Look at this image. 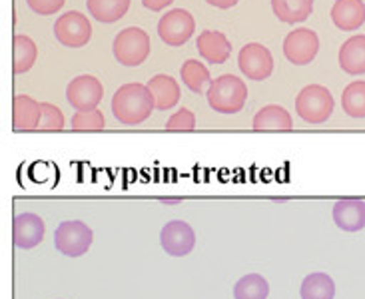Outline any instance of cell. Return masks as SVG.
<instances>
[{
    "label": "cell",
    "instance_id": "cell-32",
    "mask_svg": "<svg viewBox=\"0 0 365 299\" xmlns=\"http://www.w3.org/2000/svg\"><path fill=\"white\" fill-rule=\"evenodd\" d=\"M210 6H214V9L220 10H227L232 9V6H236L240 0H206Z\"/></svg>",
    "mask_w": 365,
    "mask_h": 299
},
{
    "label": "cell",
    "instance_id": "cell-27",
    "mask_svg": "<svg viewBox=\"0 0 365 299\" xmlns=\"http://www.w3.org/2000/svg\"><path fill=\"white\" fill-rule=\"evenodd\" d=\"M70 126L76 132H96L106 126V120L98 108L86 110V112H76L70 120Z\"/></svg>",
    "mask_w": 365,
    "mask_h": 299
},
{
    "label": "cell",
    "instance_id": "cell-20",
    "mask_svg": "<svg viewBox=\"0 0 365 299\" xmlns=\"http://www.w3.org/2000/svg\"><path fill=\"white\" fill-rule=\"evenodd\" d=\"M38 56V48L34 40L29 38L26 34H16L12 40V70L14 74H24L29 72Z\"/></svg>",
    "mask_w": 365,
    "mask_h": 299
},
{
    "label": "cell",
    "instance_id": "cell-5",
    "mask_svg": "<svg viewBox=\"0 0 365 299\" xmlns=\"http://www.w3.org/2000/svg\"><path fill=\"white\" fill-rule=\"evenodd\" d=\"M92 229L80 219H70L62 221L56 231H54V246L60 253L68 258H80L84 256L92 246Z\"/></svg>",
    "mask_w": 365,
    "mask_h": 299
},
{
    "label": "cell",
    "instance_id": "cell-19",
    "mask_svg": "<svg viewBox=\"0 0 365 299\" xmlns=\"http://www.w3.org/2000/svg\"><path fill=\"white\" fill-rule=\"evenodd\" d=\"M272 10L277 20L296 24L309 19V14L314 12V0H272Z\"/></svg>",
    "mask_w": 365,
    "mask_h": 299
},
{
    "label": "cell",
    "instance_id": "cell-3",
    "mask_svg": "<svg viewBox=\"0 0 365 299\" xmlns=\"http://www.w3.org/2000/svg\"><path fill=\"white\" fill-rule=\"evenodd\" d=\"M150 50L152 46H150L148 32L138 26H130V28L118 32L114 38V44H112L114 58L118 60L122 66H130V68L146 62Z\"/></svg>",
    "mask_w": 365,
    "mask_h": 299
},
{
    "label": "cell",
    "instance_id": "cell-16",
    "mask_svg": "<svg viewBox=\"0 0 365 299\" xmlns=\"http://www.w3.org/2000/svg\"><path fill=\"white\" fill-rule=\"evenodd\" d=\"M339 66L351 76L365 74V34L347 38L339 50Z\"/></svg>",
    "mask_w": 365,
    "mask_h": 299
},
{
    "label": "cell",
    "instance_id": "cell-2",
    "mask_svg": "<svg viewBox=\"0 0 365 299\" xmlns=\"http://www.w3.org/2000/svg\"><path fill=\"white\" fill-rule=\"evenodd\" d=\"M206 96L212 110H216L220 114H237L246 106L247 86L244 84V80L234 74H224L220 78L212 80Z\"/></svg>",
    "mask_w": 365,
    "mask_h": 299
},
{
    "label": "cell",
    "instance_id": "cell-12",
    "mask_svg": "<svg viewBox=\"0 0 365 299\" xmlns=\"http://www.w3.org/2000/svg\"><path fill=\"white\" fill-rule=\"evenodd\" d=\"M44 231H46L44 219L30 211L19 214L12 221V241L20 249L36 248L44 239Z\"/></svg>",
    "mask_w": 365,
    "mask_h": 299
},
{
    "label": "cell",
    "instance_id": "cell-14",
    "mask_svg": "<svg viewBox=\"0 0 365 299\" xmlns=\"http://www.w3.org/2000/svg\"><path fill=\"white\" fill-rule=\"evenodd\" d=\"M197 54L210 64H224L232 54V44L224 32L217 30H204L197 36Z\"/></svg>",
    "mask_w": 365,
    "mask_h": 299
},
{
    "label": "cell",
    "instance_id": "cell-24",
    "mask_svg": "<svg viewBox=\"0 0 365 299\" xmlns=\"http://www.w3.org/2000/svg\"><path fill=\"white\" fill-rule=\"evenodd\" d=\"M180 76H182V82L184 86L192 90L194 94H202L204 88H210L212 84V76H210V70L200 64L197 60H186L182 64V70H180Z\"/></svg>",
    "mask_w": 365,
    "mask_h": 299
},
{
    "label": "cell",
    "instance_id": "cell-22",
    "mask_svg": "<svg viewBox=\"0 0 365 299\" xmlns=\"http://www.w3.org/2000/svg\"><path fill=\"white\" fill-rule=\"evenodd\" d=\"M302 299H334L336 295V283L324 271L309 273L302 281Z\"/></svg>",
    "mask_w": 365,
    "mask_h": 299
},
{
    "label": "cell",
    "instance_id": "cell-1",
    "mask_svg": "<svg viewBox=\"0 0 365 299\" xmlns=\"http://www.w3.org/2000/svg\"><path fill=\"white\" fill-rule=\"evenodd\" d=\"M154 108L156 106L148 86L138 82L120 86L112 98V114L124 126H138L146 122Z\"/></svg>",
    "mask_w": 365,
    "mask_h": 299
},
{
    "label": "cell",
    "instance_id": "cell-29",
    "mask_svg": "<svg viewBox=\"0 0 365 299\" xmlns=\"http://www.w3.org/2000/svg\"><path fill=\"white\" fill-rule=\"evenodd\" d=\"M196 128V116H194V112L187 108L178 110L172 118L166 122V130H180V132H187V130H194Z\"/></svg>",
    "mask_w": 365,
    "mask_h": 299
},
{
    "label": "cell",
    "instance_id": "cell-15",
    "mask_svg": "<svg viewBox=\"0 0 365 299\" xmlns=\"http://www.w3.org/2000/svg\"><path fill=\"white\" fill-rule=\"evenodd\" d=\"M331 22L339 30H357L365 22V4L361 0H336L331 6Z\"/></svg>",
    "mask_w": 365,
    "mask_h": 299
},
{
    "label": "cell",
    "instance_id": "cell-8",
    "mask_svg": "<svg viewBox=\"0 0 365 299\" xmlns=\"http://www.w3.org/2000/svg\"><path fill=\"white\" fill-rule=\"evenodd\" d=\"M237 66L250 80H266L274 72V56L259 42H250L237 54Z\"/></svg>",
    "mask_w": 365,
    "mask_h": 299
},
{
    "label": "cell",
    "instance_id": "cell-28",
    "mask_svg": "<svg viewBox=\"0 0 365 299\" xmlns=\"http://www.w3.org/2000/svg\"><path fill=\"white\" fill-rule=\"evenodd\" d=\"M64 114L58 106L48 104V102H40V120L36 130H62L64 128Z\"/></svg>",
    "mask_w": 365,
    "mask_h": 299
},
{
    "label": "cell",
    "instance_id": "cell-23",
    "mask_svg": "<svg viewBox=\"0 0 365 299\" xmlns=\"http://www.w3.org/2000/svg\"><path fill=\"white\" fill-rule=\"evenodd\" d=\"M294 128V122L292 116L286 108L276 106V104H269L266 108H262L254 118V130H292Z\"/></svg>",
    "mask_w": 365,
    "mask_h": 299
},
{
    "label": "cell",
    "instance_id": "cell-26",
    "mask_svg": "<svg viewBox=\"0 0 365 299\" xmlns=\"http://www.w3.org/2000/svg\"><path fill=\"white\" fill-rule=\"evenodd\" d=\"M341 106L349 118H365V82L356 80L347 84L341 94Z\"/></svg>",
    "mask_w": 365,
    "mask_h": 299
},
{
    "label": "cell",
    "instance_id": "cell-31",
    "mask_svg": "<svg viewBox=\"0 0 365 299\" xmlns=\"http://www.w3.org/2000/svg\"><path fill=\"white\" fill-rule=\"evenodd\" d=\"M174 0H142V4L146 6L152 12H160V10H164L166 6H170Z\"/></svg>",
    "mask_w": 365,
    "mask_h": 299
},
{
    "label": "cell",
    "instance_id": "cell-13",
    "mask_svg": "<svg viewBox=\"0 0 365 299\" xmlns=\"http://www.w3.org/2000/svg\"><path fill=\"white\" fill-rule=\"evenodd\" d=\"M334 221L344 231H361L365 228V199L346 198L336 201Z\"/></svg>",
    "mask_w": 365,
    "mask_h": 299
},
{
    "label": "cell",
    "instance_id": "cell-6",
    "mask_svg": "<svg viewBox=\"0 0 365 299\" xmlns=\"http://www.w3.org/2000/svg\"><path fill=\"white\" fill-rule=\"evenodd\" d=\"M54 38L58 40L62 46L82 48L92 38V24L82 12L70 10L54 22Z\"/></svg>",
    "mask_w": 365,
    "mask_h": 299
},
{
    "label": "cell",
    "instance_id": "cell-4",
    "mask_svg": "<svg viewBox=\"0 0 365 299\" xmlns=\"http://www.w3.org/2000/svg\"><path fill=\"white\" fill-rule=\"evenodd\" d=\"M296 112L307 124H324L334 112V96L326 86L309 84L297 94Z\"/></svg>",
    "mask_w": 365,
    "mask_h": 299
},
{
    "label": "cell",
    "instance_id": "cell-11",
    "mask_svg": "<svg viewBox=\"0 0 365 299\" xmlns=\"http://www.w3.org/2000/svg\"><path fill=\"white\" fill-rule=\"evenodd\" d=\"M160 246L168 256L182 258L196 246V234L184 219H172L160 231Z\"/></svg>",
    "mask_w": 365,
    "mask_h": 299
},
{
    "label": "cell",
    "instance_id": "cell-9",
    "mask_svg": "<svg viewBox=\"0 0 365 299\" xmlns=\"http://www.w3.org/2000/svg\"><path fill=\"white\" fill-rule=\"evenodd\" d=\"M104 96L102 82L96 76L82 74L70 82L66 86V100L70 106H74L76 112H86V110H96Z\"/></svg>",
    "mask_w": 365,
    "mask_h": 299
},
{
    "label": "cell",
    "instance_id": "cell-10",
    "mask_svg": "<svg viewBox=\"0 0 365 299\" xmlns=\"http://www.w3.org/2000/svg\"><path fill=\"white\" fill-rule=\"evenodd\" d=\"M317 50H319L317 34L314 30L304 28V26L292 30L284 40V54L296 66H307L309 62H314Z\"/></svg>",
    "mask_w": 365,
    "mask_h": 299
},
{
    "label": "cell",
    "instance_id": "cell-17",
    "mask_svg": "<svg viewBox=\"0 0 365 299\" xmlns=\"http://www.w3.org/2000/svg\"><path fill=\"white\" fill-rule=\"evenodd\" d=\"M146 86H148L150 94L154 98L156 110H170L180 102L178 82L168 74H156L154 78H150Z\"/></svg>",
    "mask_w": 365,
    "mask_h": 299
},
{
    "label": "cell",
    "instance_id": "cell-7",
    "mask_svg": "<svg viewBox=\"0 0 365 299\" xmlns=\"http://www.w3.org/2000/svg\"><path fill=\"white\" fill-rule=\"evenodd\" d=\"M196 20L184 9L168 10L158 22V34L168 46H182L194 36Z\"/></svg>",
    "mask_w": 365,
    "mask_h": 299
},
{
    "label": "cell",
    "instance_id": "cell-21",
    "mask_svg": "<svg viewBox=\"0 0 365 299\" xmlns=\"http://www.w3.org/2000/svg\"><path fill=\"white\" fill-rule=\"evenodd\" d=\"M92 19L102 24L118 22L130 9V0H86Z\"/></svg>",
    "mask_w": 365,
    "mask_h": 299
},
{
    "label": "cell",
    "instance_id": "cell-18",
    "mask_svg": "<svg viewBox=\"0 0 365 299\" xmlns=\"http://www.w3.org/2000/svg\"><path fill=\"white\" fill-rule=\"evenodd\" d=\"M40 120V102L30 96H14L12 100V128L14 130H36Z\"/></svg>",
    "mask_w": 365,
    "mask_h": 299
},
{
    "label": "cell",
    "instance_id": "cell-25",
    "mask_svg": "<svg viewBox=\"0 0 365 299\" xmlns=\"http://www.w3.org/2000/svg\"><path fill=\"white\" fill-rule=\"evenodd\" d=\"M269 295V283L259 273H247L237 279L234 285V298L236 299H267Z\"/></svg>",
    "mask_w": 365,
    "mask_h": 299
},
{
    "label": "cell",
    "instance_id": "cell-30",
    "mask_svg": "<svg viewBox=\"0 0 365 299\" xmlns=\"http://www.w3.org/2000/svg\"><path fill=\"white\" fill-rule=\"evenodd\" d=\"M64 2L66 0H26L30 10H34L36 14H42V16H50V14L58 12L64 6Z\"/></svg>",
    "mask_w": 365,
    "mask_h": 299
}]
</instances>
